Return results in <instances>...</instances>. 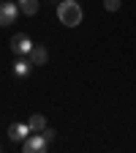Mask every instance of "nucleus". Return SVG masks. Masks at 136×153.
Returning a JSON list of instances; mask_svg holds the SVG:
<instances>
[{
  "label": "nucleus",
  "mask_w": 136,
  "mask_h": 153,
  "mask_svg": "<svg viewBox=\"0 0 136 153\" xmlns=\"http://www.w3.org/2000/svg\"><path fill=\"white\" fill-rule=\"evenodd\" d=\"M82 6L76 3V0H63L60 6H57V19H60V25L65 27H76L82 25Z\"/></svg>",
  "instance_id": "nucleus-1"
},
{
  "label": "nucleus",
  "mask_w": 136,
  "mask_h": 153,
  "mask_svg": "<svg viewBox=\"0 0 136 153\" xmlns=\"http://www.w3.org/2000/svg\"><path fill=\"white\" fill-rule=\"evenodd\" d=\"M22 150L25 153H46L49 150V137L44 131H33L30 137L22 142Z\"/></svg>",
  "instance_id": "nucleus-2"
},
{
  "label": "nucleus",
  "mask_w": 136,
  "mask_h": 153,
  "mask_svg": "<svg viewBox=\"0 0 136 153\" xmlns=\"http://www.w3.org/2000/svg\"><path fill=\"white\" fill-rule=\"evenodd\" d=\"M11 55L14 57H30V52H33V41H30V38L25 36V33H16V36H11Z\"/></svg>",
  "instance_id": "nucleus-3"
},
{
  "label": "nucleus",
  "mask_w": 136,
  "mask_h": 153,
  "mask_svg": "<svg viewBox=\"0 0 136 153\" xmlns=\"http://www.w3.org/2000/svg\"><path fill=\"white\" fill-rule=\"evenodd\" d=\"M19 14H22V11H19V6L14 3V0H3V3H0V27L14 25Z\"/></svg>",
  "instance_id": "nucleus-4"
},
{
  "label": "nucleus",
  "mask_w": 136,
  "mask_h": 153,
  "mask_svg": "<svg viewBox=\"0 0 136 153\" xmlns=\"http://www.w3.org/2000/svg\"><path fill=\"white\" fill-rule=\"evenodd\" d=\"M33 134V128H30V123H22V120H14L11 126H8V140L11 142H19L22 145L27 137Z\"/></svg>",
  "instance_id": "nucleus-5"
},
{
  "label": "nucleus",
  "mask_w": 136,
  "mask_h": 153,
  "mask_svg": "<svg viewBox=\"0 0 136 153\" xmlns=\"http://www.w3.org/2000/svg\"><path fill=\"white\" fill-rule=\"evenodd\" d=\"M30 68H33V60H30V57H16L14 66H11L14 76H19V79H22V76H27V74H30Z\"/></svg>",
  "instance_id": "nucleus-6"
},
{
  "label": "nucleus",
  "mask_w": 136,
  "mask_h": 153,
  "mask_svg": "<svg viewBox=\"0 0 136 153\" xmlns=\"http://www.w3.org/2000/svg\"><path fill=\"white\" fill-rule=\"evenodd\" d=\"M30 60H33V66H44V63L49 60L46 47H44V44H35V47H33V52H30Z\"/></svg>",
  "instance_id": "nucleus-7"
},
{
  "label": "nucleus",
  "mask_w": 136,
  "mask_h": 153,
  "mask_svg": "<svg viewBox=\"0 0 136 153\" xmlns=\"http://www.w3.org/2000/svg\"><path fill=\"white\" fill-rule=\"evenodd\" d=\"M16 6H19V11H22V14L33 16L38 8H41V0H16Z\"/></svg>",
  "instance_id": "nucleus-8"
},
{
  "label": "nucleus",
  "mask_w": 136,
  "mask_h": 153,
  "mask_svg": "<svg viewBox=\"0 0 136 153\" xmlns=\"http://www.w3.org/2000/svg\"><path fill=\"white\" fill-rule=\"evenodd\" d=\"M27 123H30V128H33V131H44V128H46V118H44L41 112L30 115V120H27Z\"/></svg>",
  "instance_id": "nucleus-9"
},
{
  "label": "nucleus",
  "mask_w": 136,
  "mask_h": 153,
  "mask_svg": "<svg viewBox=\"0 0 136 153\" xmlns=\"http://www.w3.org/2000/svg\"><path fill=\"white\" fill-rule=\"evenodd\" d=\"M120 6H123L120 0H104V8H106V11H117Z\"/></svg>",
  "instance_id": "nucleus-10"
}]
</instances>
